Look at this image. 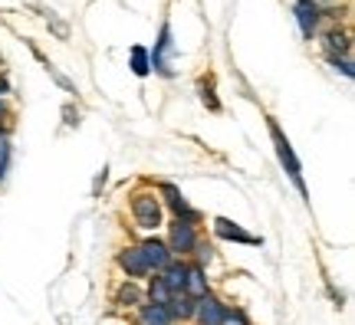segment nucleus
<instances>
[{"label":"nucleus","instance_id":"obj_1","mask_svg":"<svg viewBox=\"0 0 355 325\" xmlns=\"http://www.w3.org/2000/svg\"><path fill=\"white\" fill-rule=\"evenodd\" d=\"M132 213H135V224L141 230H158L162 227V200L155 194H135L132 197Z\"/></svg>","mask_w":355,"mask_h":325},{"label":"nucleus","instance_id":"obj_2","mask_svg":"<svg viewBox=\"0 0 355 325\" xmlns=\"http://www.w3.org/2000/svg\"><path fill=\"white\" fill-rule=\"evenodd\" d=\"M198 247V230L194 224H184V220H171V234H168V250L171 256H188Z\"/></svg>","mask_w":355,"mask_h":325},{"label":"nucleus","instance_id":"obj_3","mask_svg":"<svg viewBox=\"0 0 355 325\" xmlns=\"http://www.w3.org/2000/svg\"><path fill=\"white\" fill-rule=\"evenodd\" d=\"M270 132H273V141H277V155H279V161H283V168H286V175L296 181V188L306 194V184H303V168H300V161H296V155H293L290 148V141H286V135L279 132L277 122H270Z\"/></svg>","mask_w":355,"mask_h":325},{"label":"nucleus","instance_id":"obj_4","mask_svg":"<svg viewBox=\"0 0 355 325\" xmlns=\"http://www.w3.org/2000/svg\"><path fill=\"white\" fill-rule=\"evenodd\" d=\"M139 250H141V256H145V263H148V270H152V273H162L168 263L175 260L171 250H168V243L165 240H158V237H145L139 243Z\"/></svg>","mask_w":355,"mask_h":325},{"label":"nucleus","instance_id":"obj_5","mask_svg":"<svg viewBox=\"0 0 355 325\" xmlns=\"http://www.w3.org/2000/svg\"><path fill=\"white\" fill-rule=\"evenodd\" d=\"M293 13H296V24H300V30H303V37L306 39L316 37L319 20H322V10H319L316 0H300V3L293 7Z\"/></svg>","mask_w":355,"mask_h":325},{"label":"nucleus","instance_id":"obj_6","mask_svg":"<svg viewBox=\"0 0 355 325\" xmlns=\"http://www.w3.org/2000/svg\"><path fill=\"white\" fill-rule=\"evenodd\" d=\"M162 194H165L168 207L175 211V220H184V224H198V220H201V213L191 211V204L181 197V191H178L175 184H162Z\"/></svg>","mask_w":355,"mask_h":325},{"label":"nucleus","instance_id":"obj_7","mask_svg":"<svg viewBox=\"0 0 355 325\" xmlns=\"http://www.w3.org/2000/svg\"><path fill=\"white\" fill-rule=\"evenodd\" d=\"M119 266H122V273H125L128 279H141V276L152 273V270H148V263H145V256H141L139 247H128V250L119 253Z\"/></svg>","mask_w":355,"mask_h":325},{"label":"nucleus","instance_id":"obj_8","mask_svg":"<svg viewBox=\"0 0 355 325\" xmlns=\"http://www.w3.org/2000/svg\"><path fill=\"white\" fill-rule=\"evenodd\" d=\"M220 319H224L220 299H214L211 292H207L204 299H198V306H194V322L198 325H220Z\"/></svg>","mask_w":355,"mask_h":325},{"label":"nucleus","instance_id":"obj_9","mask_svg":"<svg viewBox=\"0 0 355 325\" xmlns=\"http://www.w3.org/2000/svg\"><path fill=\"white\" fill-rule=\"evenodd\" d=\"M184 292L191 299H204L211 289H207V276H204V266L198 263H188V276H184Z\"/></svg>","mask_w":355,"mask_h":325},{"label":"nucleus","instance_id":"obj_10","mask_svg":"<svg viewBox=\"0 0 355 325\" xmlns=\"http://www.w3.org/2000/svg\"><path fill=\"white\" fill-rule=\"evenodd\" d=\"M158 276H162V283H165L171 292H184V276H188V263L171 260Z\"/></svg>","mask_w":355,"mask_h":325},{"label":"nucleus","instance_id":"obj_11","mask_svg":"<svg viewBox=\"0 0 355 325\" xmlns=\"http://www.w3.org/2000/svg\"><path fill=\"white\" fill-rule=\"evenodd\" d=\"M139 325H175L168 306H158V302H145L139 309Z\"/></svg>","mask_w":355,"mask_h":325},{"label":"nucleus","instance_id":"obj_12","mask_svg":"<svg viewBox=\"0 0 355 325\" xmlns=\"http://www.w3.org/2000/svg\"><path fill=\"white\" fill-rule=\"evenodd\" d=\"M194 306H198V299H191L188 292H171V299H168V313H171V319L188 322V319H194Z\"/></svg>","mask_w":355,"mask_h":325},{"label":"nucleus","instance_id":"obj_13","mask_svg":"<svg viewBox=\"0 0 355 325\" xmlns=\"http://www.w3.org/2000/svg\"><path fill=\"white\" fill-rule=\"evenodd\" d=\"M214 230H217V237H224V240H237V243H260V240L250 237L247 230H241L237 224H230L227 217H217V220H214Z\"/></svg>","mask_w":355,"mask_h":325},{"label":"nucleus","instance_id":"obj_14","mask_svg":"<svg viewBox=\"0 0 355 325\" xmlns=\"http://www.w3.org/2000/svg\"><path fill=\"white\" fill-rule=\"evenodd\" d=\"M326 50L332 60H349V33L345 30H329L326 33Z\"/></svg>","mask_w":355,"mask_h":325},{"label":"nucleus","instance_id":"obj_15","mask_svg":"<svg viewBox=\"0 0 355 325\" xmlns=\"http://www.w3.org/2000/svg\"><path fill=\"white\" fill-rule=\"evenodd\" d=\"M115 302H119L122 309H139L141 302H145V296H141V289L135 286V283H125V286L115 292Z\"/></svg>","mask_w":355,"mask_h":325},{"label":"nucleus","instance_id":"obj_16","mask_svg":"<svg viewBox=\"0 0 355 325\" xmlns=\"http://www.w3.org/2000/svg\"><path fill=\"white\" fill-rule=\"evenodd\" d=\"M168 299H171V289L162 283V276H152V283H148V302L168 306Z\"/></svg>","mask_w":355,"mask_h":325},{"label":"nucleus","instance_id":"obj_17","mask_svg":"<svg viewBox=\"0 0 355 325\" xmlns=\"http://www.w3.org/2000/svg\"><path fill=\"white\" fill-rule=\"evenodd\" d=\"M132 73H135V76H148V73H152V60H148V50H141V46H132Z\"/></svg>","mask_w":355,"mask_h":325},{"label":"nucleus","instance_id":"obj_18","mask_svg":"<svg viewBox=\"0 0 355 325\" xmlns=\"http://www.w3.org/2000/svg\"><path fill=\"white\" fill-rule=\"evenodd\" d=\"M10 155H13L10 141H7V138H0V181H3V175H7V168H10Z\"/></svg>","mask_w":355,"mask_h":325},{"label":"nucleus","instance_id":"obj_19","mask_svg":"<svg viewBox=\"0 0 355 325\" xmlns=\"http://www.w3.org/2000/svg\"><path fill=\"white\" fill-rule=\"evenodd\" d=\"M220 325H250V322H247V315H243L241 309H234V313H230V309H224V319H220Z\"/></svg>","mask_w":355,"mask_h":325},{"label":"nucleus","instance_id":"obj_20","mask_svg":"<svg viewBox=\"0 0 355 325\" xmlns=\"http://www.w3.org/2000/svg\"><path fill=\"white\" fill-rule=\"evenodd\" d=\"M332 66H336V69H343V76L345 79H352V60H332Z\"/></svg>","mask_w":355,"mask_h":325},{"label":"nucleus","instance_id":"obj_21","mask_svg":"<svg viewBox=\"0 0 355 325\" xmlns=\"http://www.w3.org/2000/svg\"><path fill=\"white\" fill-rule=\"evenodd\" d=\"M194 250H198V266H204V263H211V256H214V253H211V247H204V243H198V247H194Z\"/></svg>","mask_w":355,"mask_h":325},{"label":"nucleus","instance_id":"obj_22","mask_svg":"<svg viewBox=\"0 0 355 325\" xmlns=\"http://www.w3.org/2000/svg\"><path fill=\"white\" fill-rule=\"evenodd\" d=\"M3 118H7V105L0 102V122H3Z\"/></svg>","mask_w":355,"mask_h":325},{"label":"nucleus","instance_id":"obj_23","mask_svg":"<svg viewBox=\"0 0 355 325\" xmlns=\"http://www.w3.org/2000/svg\"><path fill=\"white\" fill-rule=\"evenodd\" d=\"M0 138H3V125H0Z\"/></svg>","mask_w":355,"mask_h":325}]
</instances>
